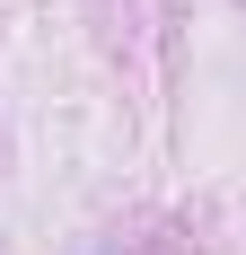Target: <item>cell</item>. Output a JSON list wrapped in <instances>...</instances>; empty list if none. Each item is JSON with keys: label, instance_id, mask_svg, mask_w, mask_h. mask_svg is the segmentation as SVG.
<instances>
[]
</instances>
